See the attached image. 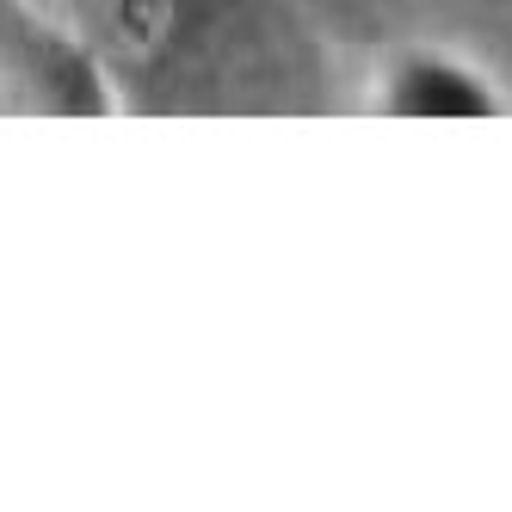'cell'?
I'll use <instances>...</instances> for the list:
<instances>
[{"label": "cell", "mask_w": 512, "mask_h": 512, "mask_svg": "<svg viewBox=\"0 0 512 512\" xmlns=\"http://www.w3.org/2000/svg\"><path fill=\"white\" fill-rule=\"evenodd\" d=\"M371 112L383 118H426V124H463V118H506L512 87L494 75L488 62H475L457 44L414 38L395 44L377 75H371Z\"/></svg>", "instance_id": "6da1fadb"}, {"label": "cell", "mask_w": 512, "mask_h": 512, "mask_svg": "<svg viewBox=\"0 0 512 512\" xmlns=\"http://www.w3.org/2000/svg\"><path fill=\"white\" fill-rule=\"evenodd\" d=\"M7 50H13V68L25 93L44 105V112H62V118H99V112H118V87L105 75V56L68 31L56 19H31V13H13L7 19Z\"/></svg>", "instance_id": "7a4b0ae2"}]
</instances>
